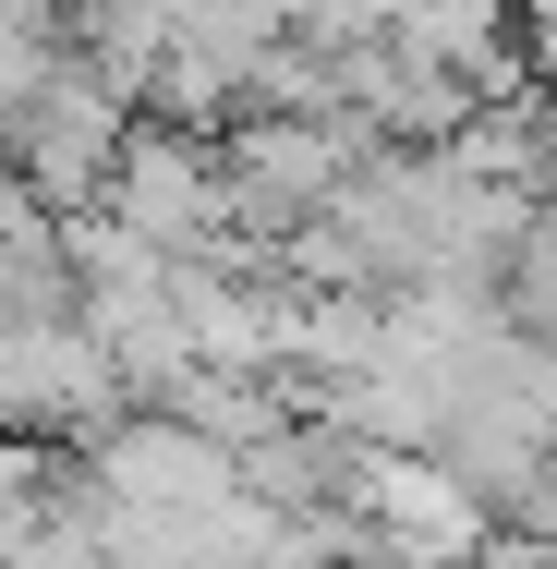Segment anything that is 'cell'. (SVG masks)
<instances>
[{"mask_svg":"<svg viewBox=\"0 0 557 569\" xmlns=\"http://www.w3.org/2000/svg\"><path fill=\"white\" fill-rule=\"evenodd\" d=\"M230 146L219 133H182V121H133V146H121V182L98 219H121L146 254H170V267H207L230 254Z\"/></svg>","mask_w":557,"mask_h":569,"instance_id":"obj_2","label":"cell"},{"mask_svg":"<svg viewBox=\"0 0 557 569\" xmlns=\"http://www.w3.org/2000/svg\"><path fill=\"white\" fill-rule=\"evenodd\" d=\"M133 98L121 86H98L86 61H61L24 110H12V182L49 207V219H98L110 207V182H121V146H133Z\"/></svg>","mask_w":557,"mask_h":569,"instance_id":"obj_1","label":"cell"}]
</instances>
